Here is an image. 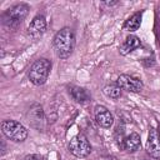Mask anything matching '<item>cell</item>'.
Returning a JSON list of instances; mask_svg holds the SVG:
<instances>
[{
    "mask_svg": "<svg viewBox=\"0 0 160 160\" xmlns=\"http://www.w3.org/2000/svg\"><path fill=\"white\" fill-rule=\"evenodd\" d=\"M24 160H44V158L41 155H38V154H31V155L25 156Z\"/></svg>",
    "mask_w": 160,
    "mask_h": 160,
    "instance_id": "obj_15",
    "label": "cell"
},
{
    "mask_svg": "<svg viewBox=\"0 0 160 160\" xmlns=\"http://www.w3.org/2000/svg\"><path fill=\"white\" fill-rule=\"evenodd\" d=\"M104 4H105V5H108V6H111V5H116V4H118V1H105Z\"/></svg>",
    "mask_w": 160,
    "mask_h": 160,
    "instance_id": "obj_16",
    "label": "cell"
},
{
    "mask_svg": "<svg viewBox=\"0 0 160 160\" xmlns=\"http://www.w3.org/2000/svg\"><path fill=\"white\" fill-rule=\"evenodd\" d=\"M29 10H30L29 5L24 2L12 5L8 10H5V12L2 14V22L8 28H18L28 16Z\"/></svg>",
    "mask_w": 160,
    "mask_h": 160,
    "instance_id": "obj_3",
    "label": "cell"
},
{
    "mask_svg": "<svg viewBox=\"0 0 160 160\" xmlns=\"http://www.w3.org/2000/svg\"><path fill=\"white\" fill-rule=\"evenodd\" d=\"M68 91H69V95L72 98V100H75L76 102H80V104H86L91 99L89 91L85 88H81V86L69 85Z\"/></svg>",
    "mask_w": 160,
    "mask_h": 160,
    "instance_id": "obj_10",
    "label": "cell"
},
{
    "mask_svg": "<svg viewBox=\"0 0 160 160\" xmlns=\"http://www.w3.org/2000/svg\"><path fill=\"white\" fill-rule=\"evenodd\" d=\"M1 131L8 139H10L15 142H21V141L26 140V138L29 135L28 129L16 120H2Z\"/></svg>",
    "mask_w": 160,
    "mask_h": 160,
    "instance_id": "obj_4",
    "label": "cell"
},
{
    "mask_svg": "<svg viewBox=\"0 0 160 160\" xmlns=\"http://www.w3.org/2000/svg\"><path fill=\"white\" fill-rule=\"evenodd\" d=\"M46 31V19L44 15H36L28 26V35L32 39H40Z\"/></svg>",
    "mask_w": 160,
    "mask_h": 160,
    "instance_id": "obj_8",
    "label": "cell"
},
{
    "mask_svg": "<svg viewBox=\"0 0 160 160\" xmlns=\"http://www.w3.org/2000/svg\"><path fill=\"white\" fill-rule=\"evenodd\" d=\"M105 160H116V159H115L114 156H108V158H106Z\"/></svg>",
    "mask_w": 160,
    "mask_h": 160,
    "instance_id": "obj_17",
    "label": "cell"
},
{
    "mask_svg": "<svg viewBox=\"0 0 160 160\" xmlns=\"http://www.w3.org/2000/svg\"><path fill=\"white\" fill-rule=\"evenodd\" d=\"M156 130H158V134H159V136H160V124H159V126H158Z\"/></svg>",
    "mask_w": 160,
    "mask_h": 160,
    "instance_id": "obj_18",
    "label": "cell"
},
{
    "mask_svg": "<svg viewBox=\"0 0 160 160\" xmlns=\"http://www.w3.org/2000/svg\"><path fill=\"white\" fill-rule=\"evenodd\" d=\"M141 18H142V12L141 11H138V12H134L130 18H128V20L124 22V30L126 31H135L140 28V24H141Z\"/></svg>",
    "mask_w": 160,
    "mask_h": 160,
    "instance_id": "obj_13",
    "label": "cell"
},
{
    "mask_svg": "<svg viewBox=\"0 0 160 160\" xmlns=\"http://www.w3.org/2000/svg\"><path fill=\"white\" fill-rule=\"evenodd\" d=\"M141 146V139H140V135L138 132H131L130 135H128L125 139H124V142H122V149L126 151V152H135L136 150H139Z\"/></svg>",
    "mask_w": 160,
    "mask_h": 160,
    "instance_id": "obj_11",
    "label": "cell"
},
{
    "mask_svg": "<svg viewBox=\"0 0 160 160\" xmlns=\"http://www.w3.org/2000/svg\"><path fill=\"white\" fill-rule=\"evenodd\" d=\"M69 151L76 158H86L91 152V145L84 134H76L69 142Z\"/></svg>",
    "mask_w": 160,
    "mask_h": 160,
    "instance_id": "obj_5",
    "label": "cell"
},
{
    "mask_svg": "<svg viewBox=\"0 0 160 160\" xmlns=\"http://www.w3.org/2000/svg\"><path fill=\"white\" fill-rule=\"evenodd\" d=\"M145 149H146V152L151 158H154V159H159L160 158V136H159L158 130L155 128H150L149 129Z\"/></svg>",
    "mask_w": 160,
    "mask_h": 160,
    "instance_id": "obj_7",
    "label": "cell"
},
{
    "mask_svg": "<svg viewBox=\"0 0 160 160\" xmlns=\"http://www.w3.org/2000/svg\"><path fill=\"white\" fill-rule=\"evenodd\" d=\"M116 84L121 88V90L129 91V92H140L144 88L142 81L132 75L121 74L116 79Z\"/></svg>",
    "mask_w": 160,
    "mask_h": 160,
    "instance_id": "obj_6",
    "label": "cell"
},
{
    "mask_svg": "<svg viewBox=\"0 0 160 160\" xmlns=\"http://www.w3.org/2000/svg\"><path fill=\"white\" fill-rule=\"evenodd\" d=\"M94 110H95V111H94V114H95V120H96V122H98L101 128L108 129V128H110V126L112 125V122H114V116H112V114H111L105 106H102V105H96Z\"/></svg>",
    "mask_w": 160,
    "mask_h": 160,
    "instance_id": "obj_9",
    "label": "cell"
},
{
    "mask_svg": "<svg viewBox=\"0 0 160 160\" xmlns=\"http://www.w3.org/2000/svg\"><path fill=\"white\" fill-rule=\"evenodd\" d=\"M52 48L58 58L68 59L75 48V34L70 28L60 29L52 38Z\"/></svg>",
    "mask_w": 160,
    "mask_h": 160,
    "instance_id": "obj_1",
    "label": "cell"
},
{
    "mask_svg": "<svg viewBox=\"0 0 160 160\" xmlns=\"http://www.w3.org/2000/svg\"><path fill=\"white\" fill-rule=\"evenodd\" d=\"M141 45V41L138 36L135 35H129L126 36V39L124 40L122 45L120 46V54L121 55H128L129 52L134 51L135 49H138Z\"/></svg>",
    "mask_w": 160,
    "mask_h": 160,
    "instance_id": "obj_12",
    "label": "cell"
},
{
    "mask_svg": "<svg viewBox=\"0 0 160 160\" xmlns=\"http://www.w3.org/2000/svg\"><path fill=\"white\" fill-rule=\"evenodd\" d=\"M121 91H122V90H121V88H120L116 82L108 84V85H105V86H104V89H102V92H104L108 98L114 99V100H116V99H119V98H120Z\"/></svg>",
    "mask_w": 160,
    "mask_h": 160,
    "instance_id": "obj_14",
    "label": "cell"
},
{
    "mask_svg": "<svg viewBox=\"0 0 160 160\" xmlns=\"http://www.w3.org/2000/svg\"><path fill=\"white\" fill-rule=\"evenodd\" d=\"M51 70V62L45 59V58H40L38 60H35L31 66L28 70V79L30 80L31 84L40 86L44 85L49 78Z\"/></svg>",
    "mask_w": 160,
    "mask_h": 160,
    "instance_id": "obj_2",
    "label": "cell"
}]
</instances>
